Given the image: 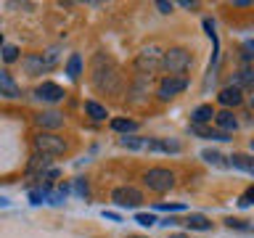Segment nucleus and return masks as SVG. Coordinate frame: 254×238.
<instances>
[{
    "label": "nucleus",
    "mask_w": 254,
    "mask_h": 238,
    "mask_svg": "<svg viewBox=\"0 0 254 238\" xmlns=\"http://www.w3.org/2000/svg\"><path fill=\"white\" fill-rule=\"evenodd\" d=\"M201 159L204 162H209V164H214V167H228V162H225V156L220 154V151H201Z\"/></svg>",
    "instance_id": "21"
},
{
    "label": "nucleus",
    "mask_w": 254,
    "mask_h": 238,
    "mask_svg": "<svg viewBox=\"0 0 254 238\" xmlns=\"http://www.w3.org/2000/svg\"><path fill=\"white\" fill-rule=\"evenodd\" d=\"M0 206H8V198H3V196H0Z\"/></svg>",
    "instance_id": "34"
},
{
    "label": "nucleus",
    "mask_w": 254,
    "mask_h": 238,
    "mask_svg": "<svg viewBox=\"0 0 254 238\" xmlns=\"http://www.w3.org/2000/svg\"><path fill=\"white\" fill-rule=\"evenodd\" d=\"M119 143H122V148H130V151H140V148H146V138H132V135H130V138L125 135V138L119 140Z\"/></svg>",
    "instance_id": "22"
},
{
    "label": "nucleus",
    "mask_w": 254,
    "mask_h": 238,
    "mask_svg": "<svg viewBox=\"0 0 254 238\" xmlns=\"http://www.w3.org/2000/svg\"><path fill=\"white\" fill-rule=\"evenodd\" d=\"M111 201H114L117 206H127V209H132V206H138L143 201V193L138 188L132 185H119L111 190Z\"/></svg>",
    "instance_id": "6"
},
{
    "label": "nucleus",
    "mask_w": 254,
    "mask_h": 238,
    "mask_svg": "<svg viewBox=\"0 0 254 238\" xmlns=\"http://www.w3.org/2000/svg\"><path fill=\"white\" fill-rule=\"evenodd\" d=\"M170 238H188L186 233H175V236H170Z\"/></svg>",
    "instance_id": "33"
},
{
    "label": "nucleus",
    "mask_w": 254,
    "mask_h": 238,
    "mask_svg": "<svg viewBox=\"0 0 254 238\" xmlns=\"http://www.w3.org/2000/svg\"><path fill=\"white\" fill-rule=\"evenodd\" d=\"M53 53L48 56V59H43V56H27L24 59V69H27V74H43V71H51L53 69Z\"/></svg>",
    "instance_id": "8"
},
{
    "label": "nucleus",
    "mask_w": 254,
    "mask_h": 238,
    "mask_svg": "<svg viewBox=\"0 0 254 238\" xmlns=\"http://www.w3.org/2000/svg\"><path fill=\"white\" fill-rule=\"evenodd\" d=\"M0 48H3V32H0Z\"/></svg>",
    "instance_id": "35"
},
{
    "label": "nucleus",
    "mask_w": 254,
    "mask_h": 238,
    "mask_svg": "<svg viewBox=\"0 0 254 238\" xmlns=\"http://www.w3.org/2000/svg\"><path fill=\"white\" fill-rule=\"evenodd\" d=\"M93 82L98 90H106L111 95L122 93V74H119V69L111 63L109 59H103V56H95V63H93Z\"/></svg>",
    "instance_id": "1"
},
{
    "label": "nucleus",
    "mask_w": 254,
    "mask_h": 238,
    "mask_svg": "<svg viewBox=\"0 0 254 238\" xmlns=\"http://www.w3.org/2000/svg\"><path fill=\"white\" fill-rule=\"evenodd\" d=\"M66 74L69 79H77L79 74H82V59H79V53H71L69 61H66Z\"/></svg>",
    "instance_id": "19"
},
{
    "label": "nucleus",
    "mask_w": 254,
    "mask_h": 238,
    "mask_svg": "<svg viewBox=\"0 0 254 238\" xmlns=\"http://www.w3.org/2000/svg\"><path fill=\"white\" fill-rule=\"evenodd\" d=\"M159 209H164V212H180L183 204H159Z\"/></svg>",
    "instance_id": "29"
},
{
    "label": "nucleus",
    "mask_w": 254,
    "mask_h": 238,
    "mask_svg": "<svg viewBox=\"0 0 254 238\" xmlns=\"http://www.w3.org/2000/svg\"><path fill=\"white\" fill-rule=\"evenodd\" d=\"M180 5H183V8H196L198 3H196V0H180Z\"/></svg>",
    "instance_id": "32"
},
{
    "label": "nucleus",
    "mask_w": 254,
    "mask_h": 238,
    "mask_svg": "<svg viewBox=\"0 0 254 238\" xmlns=\"http://www.w3.org/2000/svg\"><path fill=\"white\" fill-rule=\"evenodd\" d=\"M180 225H186L190 230H212V222L204 214H188L186 220H180Z\"/></svg>",
    "instance_id": "14"
},
{
    "label": "nucleus",
    "mask_w": 254,
    "mask_h": 238,
    "mask_svg": "<svg viewBox=\"0 0 254 238\" xmlns=\"http://www.w3.org/2000/svg\"><path fill=\"white\" fill-rule=\"evenodd\" d=\"M249 82H252V69H249V66H244L241 71H238V77H236V87L249 85Z\"/></svg>",
    "instance_id": "25"
},
{
    "label": "nucleus",
    "mask_w": 254,
    "mask_h": 238,
    "mask_svg": "<svg viewBox=\"0 0 254 238\" xmlns=\"http://www.w3.org/2000/svg\"><path fill=\"white\" fill-rule=\"evenodd\" d=\"M16 59H19V48H16V45H3V61L13 63Z\"/></svg>",
    "instance_id": "24"
},
{
    "label": "nucleus",
    "mask_w": 254,
    "mask_h": 238,
    "mask_svg": "<svg viewBox=\"0 0 254 238\" xmlns=\"http://www.w3.org/2000/svg\"><path fill=\"white\" fill-rule=\"evenodd\" d=\"M225 225H228V228H236V230H252L249 222H244V220H233V217H228V220H225Z\"/></svg>",
    "instance_id": "26"
},
{
    "label": "nucleus",
    "mask_w": 254,
    "mask_h": 238,
    "mask_svg": "<svg viewBox=\"0 0 254 238\" xmlns=\"http://www.w3.org/2000/svg\"><path fill=\"white\" fill-rule=\"evenodd\" d=\"M186 87H188V79H186V77H164L162 82H159L156 95H159V101H170L172 95L183 93Z\"/></svg>",
    "instance_id": "7"
},
{
    "label": "nucleus",
    "mask_w": 254,
    "mask_h": 238,
    "mask_svg": "<svg viewBox=\"0 0 254 238\" xmlns=\"http://www.w3.org/2000/svg\"><path fill=\"white\" fill-rule=\"evenodd\" d=\"M0 95H5V98H19V95H21L19 85L13 82V77L8 74L5 69L0 71Z\"/></svg>",
    "instance_id": "11"
},
{
    "label": "nucleus",
    "mask_w": 254,
    "mask_h": 238,
    "mask_svg": "<svg viewBox=\"0 0 254 238\" xmlns=\"http://www.w3.org/2000/svg\"><path fill=\"white\" fill-rule=\"evenodd\" d=\"M252 198H254V188H246L241 201H238V206H252Z\"/></svg>",
    "instance_id": "27"
},
{
    "label": "nucleus",
    "mask_w": 254,
    "mask_h": 238,
    "mask_svg": "<svg viewBox=\"0 0 254 238\" xmlns=\"http://www.w3.org/2000/svg\"><path fill=\"white\" fill-rule=\"evenodd\" d=\"M35 122H37L40 127L56 130V127H61V124H64V117H61V114H56V111H45V114H37V117H35Z\"/></svg>",
    "instance_id": "13"
},
{
    "label": "nucleus",
    "mask_w": 254,
    "mask_h": 238,
    "mask_svg": "<svg viewBox=\"0 0 254 238\" xmlns=\"http://www.w3.org/2000/svg\"><path fill=\"white\" fill-rule=\"evenodd\" d=\"M45 170H51V159L43 156V154H35L32 162H29V167H27V172L35 175V172H45Z\"/></svg>",
    "instance_id": "17"
},
{
    "label": "nucleus",
    "mask_w": 254,
    "mask_h": 238,
    "mask_svg": "<svg viewBox=\"0 0 254 238\" xmlns=\"http://www.w3.org/2000/svg\"><path fill=\"white\" fill-rule=\"evenodd\" d=\"M35 148H37V154H43V156H61L64 151H66V140L59 138V135H53V132H37L35 135Z\"/></svg>",
    "instance_id": "5"
},
{
    "label": "nucleus",
    "mask_w": 254,
    "mask_h": 238,
    "mask_svg": "<svg viewBox=\"0 0 254 238\" xmlns=\"http://www.w3.org/2000/svg\"><path fill=\"white\" fill-rule=\"evenodd\" d=\"M212 117H214V109L209 106V103H201V106H196V111L190 114L193 124H206V122H212Z\"/></svg>",
    "instance_id": "16"
},
{
    "label": "nucleus",
    "mask_w": 254,
    "mask_h": 238,
    "mask_svg": "<svg viewBox=\"0 0 254 238\" xmlns=\"http://www.w3.org/2000/svg\"><path fill=\"white\" fill-rule=\"evenodd\" d=\"M228 167H236V170H244V172H254V159L249 154H233L228 159Z\"/></svg>",
    "instance_id": "15"
},
{
    "label": "nucleus",
    "mask_w": 254,
    "mask_h": 238,
    "mask_svg": "<svg viewBox=\"0 0 254 238\" xmlns=\"http://www.w3.org/2000/svg\"><path fill=\"white\" fill-rule=\"evenodd\" d=\"M162 53H164V51H159L156 45L143 48V51L138 53V59H135V69H138L143 77L154 74V71L162 69Z\"/></svg>",
    "instance_id": "3"
},
{
    "label": "nucleus",
    "mask_w": 254,
    "mask_h": 238,
    "mask_svg": "<svg viewBox=\"0 0 254 238\" xmlns=\"http://www.w3.org/2000/svg\"><path fill=\"white\" fill-rule=\"evenodd\" d=\"M135 222H140L143 228H151V225H156V217L151 212H138L135 214Z\"/></svg>",
    "instance_id": "23"
},
{
    "label": "nucleus",
    "mask_w": 254,
    "mask_h": 238,
    "mask_svg": "<svg viewBox=\"0 0 254 238\" xmlns=\"http://www.w3.org/2000/svg\"><path fill=\"white\" fill-rule=\"evenodd\" d=\"M217 101L222 103V106H241V103H244V93H241V87L230 85V87H222V90H220Z\"/></svg>",
    "instance_id": "10"
},
{
    "label": "nucleus",
    "mask_w": 254,
    "mask_h": 238,
    "mask_svg": "<svg viewBox=\"0 0 254 238\" xmlns=\"http://www.w3.org/2000/svg\"><path fill=\"white\" fill-rule=\"evenodd\" d=\"M214 122H217V130L225 132V135L238 130V122H236V117L230 114V111H220V114H214Z\"/></svg>",
    "instance_id": "12"
},
{
    "label": "nucleus",
    "mask_w": 254,
    "mask_h": 238,
    "mask_svg": "<svg viewBox=\"0 0 254 238\" xmlns=\"http://www.w3.org/2000/svg\"><path fill=\"white\" fill-rule=\"evenodd\" d=\"M130 238H146V236H130Z\"/></svg>",
    "instance_id": "36"
},
{
    "label": "nucleus",
    "mask_w": 254,
    "mask_h": 238,
    "mask_svg": "<svg viewBox=\"0 0 254 238\" xmlns=\"http://www.w3.org/2000/svg\"><path fill=\"white\" fill-rule=\"evenodd\" d=\"M85 111L95 119V122H101V119H106V117H109V114H106V109H103L101 103H95V101H87V103H85Z\"/></svg>",
    "instance_id": "20"
},
{
    "label": "nucleus",
    "mask_w": 254,
    "mask_h": 238,
    "mask_svg": "<svg viewBox=\"0 0 254 238\" xmlns=\"http://www.w3.org/2000/svg\"><path fill=\"white\" fill-rule=\"evenodd\" d=\"M111 130H114V132H135V130H138V122H135V119H122V117H119V119H111Z\"/></svg>",
    "instance_id": "18"
},
{
    "label": "nucleus",
    "mask_w": 254,
    "mask_h": 238,
    "mask_svg": "<svg viewBox=\"0 0 254 238\" xmlns=\"http://www.w3.org/2000/svg\"><path fill=\"white\" fill-rule=\"evenodd\" d=\"M190 53L186 51V48H170V51L162 53V69L167 71L170 77H180L183 71H186L190 66Z\"/></svg>",
    "instance_id": "2"
},
{
    "label": "nucleus",
    "mask_w": 254,
    "mask_h": 238,
    "mask_svg": "<svg viewBox=\"0 0 254 238\" xmlns=\"http://www.w3.org/2000/svg\"><path fill=\"white\" fill-rule=\"evenodd\" d=\"M35 95H37L40 101L56 103V101H61V98H64V87H61V85H56V82H43V85H37V87H35Z\"/></svg>",
    "instance_id": "9"
},
{
    "label": "nucleus",
    "mask_w": 254,
    "mask_h": 238,
    "mask_svg": "<svg viewBox=\"0 0 254 238\" xmlns=\"http://www.w3.org/2000/svg\"><path fill=\"white\" fill-rule=\"evenodd\" d=\"M74 188H77V193H79V196H87V193H90V190H87V185H85L82 180H77V185H74Z\"/></svg>",
    "instance_id": "31"
},
{
    "label": "nucleus",
    "mask_w": 254,
    "mask_h": 238,
    "mask_svg": "<svg viewBox=\"0 0 254 238\" xmlns=\"http://www.w3.org/2000/svg\"><path fill=\"white\" fill-rule=\"evenodd\" d=\"M103 217H106V220H111V222H122V217H119L117 212H109V209H103Z\"/></svg>",
    "instance_id": "30"
},
{
    "label": "nucleus",
    "mask_w": 254,
    "mask_h": 238,
    "mask_svg": "<svg viewBox=\"0 0 254 238\" xmlns=\"http://www.w3.org/2000/svg\"><path fill=\"white\" fill-rule=\"evenodd\" d=\"M143 182H146L148 190H154V193H164V190H170L175 185V175L170 170H164V167H151V170L143 175Z\"/></svg>",
    "instance_id": "4"
},
{
    "label": "nucleus",
    "mask_w": 254,
    "mask_h": 238,
    "mask_svg": "<svg viewBox=\"0 0 254 238\" xmlns=\"http://www.w3.org/2000/svg\"><path fill=\"white\" fill-rule=\"evenodd\" d=\"M156 8H159V13H170V11H172V3H167V0H159Z\"/></svg>",
    "instance_id": "28"
}]
</instances>
